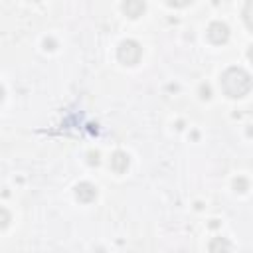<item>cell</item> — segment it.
I'll use <instances>...</instances> for the list:
<instances>
[{
	"label": "cell",
	"mask_w": 253,
	"mask_h": 253,
	"mask_svg": "<svg viewBox=\"0 0 253 253\" xmlns=\"http://www.w3.org/2000/svg\"><path fill=\"white\" fill-rule=\"evenodd\" d=\"M221 89L227 97L241 99L251 91V75L241 67H229L221 73Z\"/></svg>",
	"instance_id": "6da1fadb"
},
{
	"label": "cell",
	"mask_w": 253,
	"mask_h": 253,
	"mask_svg": "<svg viewBox=\"0 0 253 253\" xmlns=\"http://www.w3.org/2000/svg\"><path fill=\"white\" fill-rule=\"evenodd\" d=\"M140 55H142V47L134 40H125L117 49V57L125 65H136L140 61Z\"/></svg>",
	"instance_id": "7a4b0ae2"
},
{
	"label": "cell",
	"mask_w": 253,
	"mask_h": 253,
	"mask_svg": "<svg viewBox=\"0 0 253 253\" xmlns=\"http://www.w3.org/2000/svg\"><path fill=\"white\" fill-rule=\"evenodd\" d=\"M206 36H208V40H210L211 43L219 45V43H225V42L229 40V28H227L223 22H211V24L208 26Z\"/></svg>",
	"instance_id": "3957f363"
},
{
	"label": "cell",
	"mask_w": 253,
	"mask_h": 253,
	"mask_svg": "<svg viewBox=\"0 0 253 253\" xmlns=\"http://www.w3.org/2000/svg\"><path fill=\"white\" fill-rule=\"evenodd\" d=\"M75 196H77L79 202L89 204V202H93V200L97 198V188H95L93 184H89V182H81V184L75 188Z\"/></svg>",
	"instance_id": "277c9868"
},
{
	"label": "cell",
	"mask_w": 253,
	"mask_h": 253,
	"mask_svg": "<svg viewBox=\"0 0 253 253\" xmlns=\"http://www.w3.org/2000/svg\"><path fill=\"white\" fill-rule=\"evenodd\" d=\"M111 168H113L117 174H123V172L128 168V156H126L125 152H121V150L113 152V156H111Z\"/></svg>",
	"instance_id": "5b68a950"
},
{
	"label": "cell",
	"mask_w": 253,
	"mask_h": 253,
	"mask_svg": "<svg viewBox=\"0 0 253 253\" xmlns=\"http://www.w3.org/2000/svg\"><path fill=\"white\" fill-rule=\"evenodd\" d=\"M144 2H136V0H130V2H125L123 4V12L130 18H138L142 12H144Z\"/></svg>",
	"instance_id": "8992f818"
},
{
	"label": "cell",
	"mask_w": 253,
	"mask_h": 253,
	"mask_svg": "<svg viewBox=\"0 0 253 253\" xmlns=\"http://www.w3.org/2000/svg\"><path fill=\"white\" fill-rule=\"evenodd\" d=\"M231 243L225 237H213L210 241V253H229Z\"/></svg>",
	"instance_id": "52a82bcc"
},
{
	"label": "cell",
	"mask_w": 253,
	"mask_h": 253,
	"mask_svg": "<svg viewBox=\"0 0 253 253\" xmlns=\"http://www.w3.org/2000/svg\"><path fill=\"white\" fill-rule=\"evenodd\" d=\"M10 211L6 210V208H0V229H6L8 227V223H10Z\"/></svg>",
	"instance_id": "ba28073f"
},
{
	"label": "cell",
	"mask_w": 253,
	"mask_h": 253,
	"mask_svg": "<svg viewBox=\"0 0 253 253\" xmlns=\"http://www.w3.org/2000/svg\"><path fill=\"white\" fill-rule=\"evenodd\" d=\"M235 188H237V192H247L249 190V182L245 178H237L235 180Z\"/></svg>",
	"instance_id": "9c48e42d"
},
{
	"label": "cell",
	"mask_w": 253,
	"mask_h": 253,
	"mask_svg": "<svg viewBox=\"0 0 253 253\" xmlns=\"http://www.w3.org/2000/svg\"><path fill=\"white\" fill-rule=\"evenodd\" d=\"M2 101H4V89H2V85H0V105H2Z\"/></svg>",
	"instance_id": "30bf717a"
}]
</instances>
